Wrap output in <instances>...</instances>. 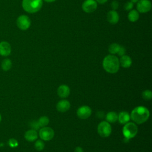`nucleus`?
<instances>
[{"label":"nucleus","instance_id":"nucleus-1","mask_svg":"<svg viewBox=\"0 0 152 152\" xmlns=\"http://www.w3.org/2000/svg\"><path fill=\"white\" fill-rule=\"evenodd\" d=\"M150 116V112L147 108L142 106L135 107L131 112L130 117L131 119L138 124L146 122Z\"/></svg>","mask_w":152,"mask_h":152},{"label":"nucleus","instance_id":"nucleus-2","mask_svg":"<svg viewBox=\"0 0 152 152\" xmlns=\"http://www.w3.org/2000/svg\"><path fill=\"white\" fill-rule=\"evenodd\" d=\"M102 65L104 69L110 74L116 73L120 66L119 59L113 55H109L105 56Z\"/></svg>","mask_w":152,"mask_h":152},{"label":"nucleus","instance_id":"nucleus-3","mask_svg":"<svg viewBox=\"0 0 152 152\" xmlns=\"http://www.w3.org/2000/svg\"><path fill=\"white\" fill-rule=\"evenodd\" d=\"M42 0H23L22 7L24 10L28 13L38 12L42 7Z\"/></svg>","mask_w":152,"mask_h":152},{"label":"nucleus","instance_id":"nucleus-4","mask_svg":"<svg viewBox=\"0 0 152 152\" xmlns=\"http://www.w3.org/2000/svg\"><path fill=\"white\" fill-rule=\"evenodd\" d=\"M138 132V127L133 122L125 124L122 128V134L126 139L129 140L135 137Z\"/></svg>","mask_w":152,"mask_h":152},{"label":"nucleus","instance_id":"nucleus-5","mask_svg":"<svg viewBox=\"0 0 152 152\" xmlns=\"http://www.w3.org/2000/svg\"><path fill=\"white\" fill-rule=\"evenodd\" d=\"M97 132L102 137H107L112 132L111 125L107 121H102L98 125Z\"/></svg>","mask_w":152,"mask_h":152},{"label":"nucleus","instance_id":"nucleus-6","mask_svg":"<svg viewBox=\"0 0 152 152\" xmlns=\"http://www.w3.org/2000/svg\"><path fill=\"white\" fill-rule=\"evenodd\" d=\"M31 25L30 18L26 15H20L17 19V26L21 30H27Z\"/></svg>","mask_w":152,"mask_h":152},{"label":"nucleus","instance_id":"nucleus-7","mask_svg":"<svg viewBox=\"0 0 152 152\" xmlns=\"http://www.w3.org/2000/svg\"><path fill=\"white\" fill-rule=\"evenodd\" d=\"M54 131L53 129L50 127H42L39 131V137L43 141H50L54 137Z\"/></svg>","mask_w":152,"mask_h":152},{"label":"nucleus","instance_id":"nucleus-8","mask_svg":"<svg viewBox=\"0 0 152 152\" xmlns=\"http://www.w3.org/2000/svg\"><path fill=\"white\" fill-rule=\"evenodd\" d=\"M137 3V10L138 12L146 13L151 8V3L149 0H139Z\"/></svg>","mask_w":152,"mask_h":152},{"label":"nucleus","instance_id":"nucleus-9","mask_svg":"<svg viewBox=\"0 0 152 152\" xmlns=\"http://www.w3.org/2000/svg\"><path fill=\"white\" fill-rule=\"evenodd\" d=\"M91 109L86 105L80 106L77 111L78 117L81 119H86L88 118L91 115Z\"/></svg>","mask_w":152,"mask_h":152},{"label":"nucleus","instance_id":"nucleus-10","mask_svg":"<svg viewBox=\"0 0 152 152\" xmlns=\"http://www.w3.org/2000/svg\"><path fill=\"white\" fill-rule=\"evenodd\" d=\"M97 7V4L95 0H86L82 4L83 10L87 13L94 12Z\"/></svg>","mask_w":152,"mask_h":152},{"label":"nucleus","instance_id":"nucleus-11","mask_svg":"<svg viewBox=\"0 0 152 152\" xmlns=\"http://www.w3.org/2000/svg\"><path fill=\"white\" fill-rule=\"evenodd\" d=\"M11 52V47L10 44L5 41L0 42V55L2 56H7Z\"/></svg>","mask_w":152,"mask_h":152},{"label":"nucleus","instance_id":"nucleus-12","mask_svg":"<svg viewBox=\"0 0 152 152\" xmlns=\"http://www.w3.org/2000/svg\"><path fill=\"white\" fill-rule=\"evenodd\" d=\"M119 20V16L115 10H110L107 12V20L111 24H116Z\"/></svg>","mask_w":152,"mask_h":152},{"label":"nucleus","instance_id":"nucleus-13","mask_svg":"<svg viewBox=\"0 0 152 152\" xmlns=\"http://www.w3.org/2000/svg\"><path fill=\"white\" fill-rule=\"evenodd\" d=\"M70 103L67 100H61L59 101L56 104V109L59 112H65L70 108Z\"/></svg>","mask_w":152,"mask_h":152},{"label":"nucleus","instance_id":"nucleus-14","mask_svg":"<svg viewBox=\"0 0 152 152\" xmlns=\"http://www.w3.org/2000/svg\"><path fill=\"white\" fill-rule=\"evenodd\" d=\"M58 95L62 99L67 97L70 94V88L69 87L65 84L61 85L57 90Z\"/></svg>","mask_w":152,"mask_h":152},{"label":"nucleus","instance_id":"nucleus-15","mask_svg":"<svg viewBox=\"0 0 152 152\" xmlns=\"http://www.w3.org/2000/svg\"><path fill=\"white\" fill-rule=\"evenodd\" d=\"M25 139L29 142H33L38 138V134L36 130L33 129L27 131L24 134Z\"/></svg>","mask_w":152,"mask_h":152},{"label":"nucleus","instance_id":"nucleus-16","mask_svg":"<svg viewBox=\"0 0 152 152\" xmlns=\"http://www.w3.org/2000/svg\"><path fill=\"white\" fill-rule=\"evenodd\" d=\"M119 61V64L121 65V66L125 68H129L131 66L132 63L131 58L129 56L126 55H124L121 56V58Z\"/></svg>","mask_w":152,"mask_h":152},{"label":"nucleus","instance_id":"nucleus-17","mask_svg":"<svg viewBox=\"0 0 152 152\" xmlns=\"http://www.w3.org/2000/svg\"><path fill=\"white\" fill-rule=\"evenodd\" d=\"M131 119L129 114L126 111H122L118 115V120L121 124H125L128 123Z\"/></svg>","mask_w":152,"mask_h":152},{"label":"nucleus","instance_id":"nucleus-18","mask_svg":"<svg viewBox=\"0 0 152 152\" xmlns=\"http://www.w3.org/2000/svg\"><path fill=\"white\" fill-rule=\"evenodd\" d=\"M118 115L113 111L108 112L106 115V119L109 123H115L118 121Z\"/></svg>","mask_w":152,"mask_h":152},{"label":"nucleus","instance_id":"nucleus-19","mask_svg":"<svg viewBox=\"0 0 152 152\" xmlns=\"http://www.w3.org/2000/svg\"><path fill=\"white\" fill-rule=\"evenodd\" d=\"M139 12L136 10H131L128 15V18L131 22H135L139 18Z\"/></svg>","mask_w":152,"mask_h":152},{"label":"nucleus","instance_id":"nucleus-20","mask_svg":"<svg viewBox=\"0 0 152 152\" xmlns=\"http://www.w3.org/2000/svg\"><path fill=\"white\" fill-rule=\"evenodd\" d=\"M12 67V62L8 58L4 59L1 63V68L5 71H9Z\"/></svg>","mask_w":152,"mask_h":152},{"label":"nucleus","instance_id":"nucleus-21","mask_svg":"<svg viewBox=\"0 0 152 152\" xmlns=\"http://www.w3.org/2000/svg\"><path fill=\"white\" fill-rule=\"evenodd\" d=\"M120 46H121L120 45H119L118 43H113L109 46L108 50L112 55L116 54L118 52V51L119 50V48H120Z\"/></svg>","mask_w":152,"mask_h":152},{"label":"nucleus","instance_id":"nucleus-22","mask_svg":"<svg viewBox=\"0 0 152 152\" xmlns=\"http://www.w3.org/2000/svg\"><path fill=\"white\" fill-rule=\"evenodd\" d=\"M37 121L40 127H44L49 124V119L46 116H41Z\"/></svg>","mask_w":152,"mask_h":152},{"label":"nucleus","instance_id":"nucleus-23","mask_svg":"<svg viewBox=\"0 0 152 152\" xmlns=\"http://www.w3.org/2000/svg\"><path fill=\"white\" fill-rule=\"evenodd\" d=\"M34 148L37 151H42L45 148V143L42 140H36L34 143Z\"/></svg>","mask_w":152,"mask_h":152},{"label":"nucleus","instance_id":"nucleus-24","mask_svg":"<svg viewBox=\"0 0 152 152\" xmlns=\"http://www.w3.org/2000/svg\"><path fill=\"white\" fill-rule=\"evenodd\" d=\"M142 97L145 100H150L152 98V93L149 90H146L142 93Z\"/></svg>","mask_w":152,"mask_h":152},{"label":"nucleus","instance_id":"nucleus-25","mask_svg":"<svg viewBox=\"0 0 152 152\" xmlns=\"http://www.w3.org/2000/svg\"><path fill=\"white\" fill-rule=\"evenodd\" d=\"M8 145L11 148H15L18 145V142L15 138H10L8 140Z\"/></svg>","mask_w":152,"mask_h":152},{"label":"nucleus","instance_id":"nucleus-26","mask_svg":"<svg viewBox=\"0 0 152 152\" xmlns=\"http://www.w3.org/2000/svg\"><path fill=\"white\" fill-rule=\"evenodd\" d=\"M30 127L33 129L36 130V131L39 129L40 128V126L37 121H31V123H30Z\"/></svg>","mask_w":152,"mask_h":152},{"label":"nucleus","instance_id":"nucleus-27","mask_svg":"<svg viewBox=\"0 0 152 152\" xmlns=\"http://www.w3.org/2000/svg\"><path fill=\"white\" fill-rule=\"evenodd\" d=\"M133 7H134V4L132 2H131V1L127 2L125 3V4L124 5V9L126 11H130L132 9Z\"/></svg>","mask_w":152,"mask_h":152},{"label":"nucleus","instance_id":"nucleus-28","mask_svg":"<svg viewBox=\"0 0 152 152\" xmlns=\"http://www.w3.org/2000/svg\"><path fill=\"white\" fill-rule=\"evenodd\" d=\"M125 53H126V49H125V48L124 46H122L121 45L120 48H119V50L118 52L117 53V54H118L119 56H122L125 55Z\"/></svg>","mask_w":152,"mask_h":152},{"label":"nucleus","instance_id":"nucleus-29","mask_svg":"<svg viewBox=\"0 0 152 152\" xmlns=\"http://www.w3.org/2000/svg\"><path fill=\"white\" fill-rule=\"evenodd\" d=\"M119 7V3L117 1H113L111 3V8L112 10H116L118 9Z\"/></svg>","mask_w":152,"mask_h":152},{"label":"nucleus","instance_id":"nucleus-30","mask_svg":"<svg viewBox=\"0 0 152 152\" xmlns=\"http://www.w3.org/2000/svg\"><path fill=\"white\" fill-rule=\"evenodd\" d=\"M74 152H84V151H83V149L82 147H77L74 150Z\"/></svg>","mask_w":152,"mask_h":152},{"label":"nucleus","instance_id":"nucleus-31","mask_svg":"<svg viewBox=\"0 0 152 152\" xmlns=\"http://www.w3.org/2000/svg\"><path fill=\"white\" fill-rule=\"evenodd\" d=\"M95 1L100 4H103L107 1V0H95Z\"/></svg>","mask_w":152,"mask_h":152},{"label":"nucleus","instance_id":"nucleus-32","mask_svg":"<svg viewBox=\"0 0 152 152\" xmlns=\"http://www.w3.org/2000/svg\"><path fill=\"white\" fill-rule=\"evenodd\" d=\"M43 1H45L46 2H53L55 1L56 0H43Z\"/></svg>","mask_w":152,"mask_h":152},{"label":"nucleus","instance_id":"nucleus-33","mask_svg":"<svg viewBox=\"0 0 152 152\" xmlns=\"http://www.w3.org/2000/svg\"><path fill=\"white\" fill-rule=\"evenodd\" d=\"M139 0H131V2H132L133 4L134 3H137Z\"/></svg>","mask_w":152,"mask_h":152},{"label":"nucleus","instance_id":"nucleus-34","mask_svg":"<svg viewBox=\"0 0 152 152\" xmlns=\"http://www.w3.org/2000/svg\"><path fill=\"white\" fill-rule=\"evenodd\" d=\"M1 119H2V117H1V114H0V122H1Z\"/></svg>","mask_w":152,"mask_h":152}]
</instances>
